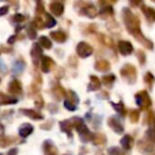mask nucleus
Masks as SVG:
<instances>
[{
    "instance_id": "29",
    "label": "nucleus",
    "mask_w": 155,
    "mask_h": 155,
    "mask_svg": "<svg viewBox=\"0 0 155 155\" xmlns=\"http://www.w3.org/2000/svg\"><path fill=\"white\" fill-rule=\"evenodd\" d=\"M93 137H94V134L91 133V131H88V130H87L86 132H84V133L80 134V138L83 142L91 141V140H93Z\"/></svg>"
},
{
    "instance_id": "16",
    "label": "nucleus",
    "mask_w": 155,
    "mask_h": 155,
    "mask_svg": "<svg viewBox=\"0 0 155 155\" xmlns=\"http://www.w3.org/2000/svg\"><path fill=\"white\" fill-rule=\"evenodd\" d=\"M50 35H51L52 39H53L54 41H56V43H64V41L67 39V34L64 32V31H61V30L51 32Z\"/></svg>"
},
{
    "instance_id": "6",
    "label": "nucleus",
    "mask_w": 155,
    "mask_h": 155,
    "mask_svg": "<svg viewBox=\"0 0 155 155\" xmlns=\"http://www.w3.org/2000/svg\"><path fill=\"white\" fill-rule=\"evenodd\" d=\"M118 49L122 55H129V54L133 53L134 48L130 41H120L118 43Z\"/></svg>"
},
{
    "instance_id": "12",
    "label": "nucleus",
    "mask_w": 155,
    "mask_h": 155,
    "mask_svg": "<svg viewBox=\"0 0 155 155\" xmlns=\"http://www.w3.org/2000/svg\"><path fill=\"white\" fill-rule=\"evenodd\" d=\"M33 132V127L32 124H30V123H24V124H21L19 127V131H18V133H19V136L20 137H28L29 135H31Z\"/></svg>"
},
{
    "instance_id": "46",
    "label": "nucleus",
    "mask_w": 155,
    "mask_h": 155,
    "mask_svg": "<svg viewBox=\"0 0 155 155\" xmlns=\"http://www.w3.org/2000/svg\"><path fill=\"white\" fill-rule=\"evenodd\" d=\"M5 71H7V66H5L2 62H0V72L5 73Z\"/></svg>"
},
{
    "instance_id": "39",
    "label": "nucleus",
    "mask_w": 155,
    "mask_h": 155,
    "mask_svg": "<svg viewBox=\"0 0 155 155\" xmlns=\"http://www.w3.org/2000/svg\"><path fill=\"white\" fill-rule=\"evenodd\" d=\"M144 81H146V83H148L149 85H152V83L154 82V77H153V74L152 73H150V72H148L146 74V77H144Z\"/></svg>"
},
{
    "instance_id": "4",
    "label": "nucleus",
    "mask_w": 155,
    "mask_h": 155,
    "mask_svg": "<svg viewBox=\"0 0 155 155\" xmlns=\"http://www.w3.org/2000/svg\"><path fill=\"white\" fill-rule=\"evenodd\" d=\"M93 51H94L93 47L91 45H88L87 43H85V41H81L77 46V53L78 55L82 58H88L89 55H91Z\"/></svg>"
},
{
    "instance_id": "20",
    "label": "nucleus",
    "mask_w": 155,
    "mask_h": 155,
    "mask_svg": "<svg viewBox=\"0 0 155 155\" xmlns=\"http://www.w3.org/2000/svg\"><path fill=\"white\" fill-rule=\"evenodd\" d=\"M101 88V82L95 75H91V82L88 85V91H99Z\"/></svg>"
},
{
    "instance_id": "31",
    "label": "nucleus",
    "mask_w": 155,
    "mask_h": 155,
    "mask_svg": "<svg viewBox=\"0 0 155 155\" xmlns=\"http://www.w3.org/2000/svg\"><path fill=\"white\" fill-rule=\"evenodd\" d=\"M27 33H28V36H29V38H30V39H35V38H36V36H37L36 29H35V27L33 26L32 24L28 27V29H27Z\"/></svg>"
},
{
    "instance_id": "38",
    "label": "nucleus",
    "mask_w": 155,
    "mask_h": 155,
    "mask_svg": "<svg viewBox=\"0 0 155 155\" xmlns=\"http://www.w3.org/2000/svg\"><path fill=\"white\" fill-rule=\"evenodd\" d=\"M25 19H26V17H25L22 14H15V15H13V17H12V20L15 22H22Z\"/></svg>"
},
{
    "instance_id": "11",
    "label": "nucleus",
    "mask_w": 155,
    "mask_h": 155,
    "mask_svg": "<svg viewBox=\"0 0 155 155\" xmlns=\"http://www.w3.org/2000/svg\"><path fill=\"white\" fill-rule=\"evenodd\" d=\"M17 103V98L13 96L5 95L3 93H0V105H10V104Z\"/></svg>"
},
{
    "instance_id": "15",
    "label": "nucleus",
    "mask_w": 155,
    "mask_h": 155,
    "mask_svg": "<svg viewBox=\"0 0 155 155\" xmlns=\"http://www.w3.org/2000/svg\"><path fill=\"white\" fill-rule=\"evenodd\" d=\"M53 65L54 62L52 61L51 58H49V56H43L41 58V70L44 72H49Z\"/></svg>"
},
{
    "instance_id": "21",
    "label": "nucleus",
    "mask_w": 155,
    "mask_h": 155,
    "mask_svg": "<svg viewBox=\"0 0 155 155\" xmlns=\"http://www.w3.org/2000/svg\"><path fill=\"white\" fill-rule=\"evenodd\" d=\"M120 143H121V146H122V148L124 149L125 151H127L133 147V138L130 135H124L122 137V139L120 140Z\"/></svg>"
},
{
    "instance_id": "8",
    "label": "nucleus",
    "mask_w": 155,
    "mask_h": 155,
    "mask_svg": "<svg viewBox=\"0 0 155 155\" xmlns=\"http://www.w3.org/2000/svg\"><path fill=\"white\" fill-rule=\"evenodd\" d=\"M107 124L110 127V129L114 132H116L117 134H122L123 132V125L121 124V122L119 121V119L115 118V117H110L107 120Z\"/></svg>"
},
{
    "instance_id": "34",
    "label": "nucleus",
    "mask_w": 155,
    "mask_h": 155,
    "mask_svg": "<svg viewBox=\"0 0 155 155\" xmlns=\"http://www.w3.org/2000/svg\"><path fill=\"white\" fill-rule=\"evenodd\" d=\"M31 24L33 25V26L35 27V28H37V29H43L44 28V26H45V24L43 22V20H41V17H38L37 16L36 18H35L34 20H33Z\"/></svg>"
},
{
    "instance_id": "19",
    "label": "nucleus",
    "mask_w": 155,
    "mask_h": 155,
    "mask_svg": "<svg viewBox=\"0 0 155 155\" xmlns=\"http://www.w3.org/2000/svg\"><path fill=\"white\" fill-rule=\"evenodd\" d=\"M61 125V130L65 133H67L69 136H72V127L73 124L71 122V120H64L60 123Z\"/></svg>"
},
{
    "instance_id": "3",
    "label": "nucleus",
    "mask_w": 155,
    "mask_h": 155,
    "mask_svg": "<svg viewBox=\"0 0 155 155\" xmlns=\"http://www.w3.org/2000/svg\"><path fill=\"white\" fill-rule=\"evenodd\" d=\"M135 99H136V103L140 106L141 110H147V108L151 105V99H150V97H149L148 93L144 91L138 93L137 95L135 96Z\"/></svg>"
},
{
    "instance_id": "9",
    "label": "nucleus",
    "mask_w": 155,
    "mask_h": 155,
    "mask_svg": "<svg viewBox=\"0 0 155 155\" xmlns=\"http://www.w3.org/2000/svg\"><path fill=\"white\" fill-rule=\"evenodd\" d=\"M71 122H72L73 127L77 129V131L79 134H82V133H84V132L87 131V127H86V125H85L83 119L79 118V117H74V118H72Z\"/></svg>"
},
{
    "instance_id": "26",
    "label": "nucleus",
    "mask_w": 155,
    "mask_h": 155,
    "mask_svg": "<svg viewBox=\"0 0 155 155\" xmlns=\"http://www.w3.org/2000/svg\"><path fill=\"white\" fill-rule=\"evenodd\" d=\"M97 9H96L95 5H88L86 8H85V14H86L88 17L91 18H95L97 16Z\"/></svg>"
},
{
    "instance_id": "17",
    "label": "nucleus",
    "mask_w": 155,
    "mask_h": 155,
    "mask_svg": "<svg viewBox=\"0 0 155 155\" xmlns=\"http://www.w3.org/2000/svg\"><path fill=\"white\" fill-rule=\"evenodd\" d=\"M50 11L56 16H61L64 12V5L61 2H51L49 5Z\"/></svg>"
},
{
    "instance_id": "42",
    "label": "nucleus",
    "mask_w": 155,
    "mask_h": 155,
    "mask_svg": "<svg viewBox=\"0 0 155 155\" xmlns=\"http://www.w3.org/2000/svg\"><path fill=\"white\" fill-rule=\"evenodd\" d=\"M36 13L37 14H43V13H45V12H44V5L41 2H37V5H36Z\"/></svg>"
},
{
    "instance_id": "10",
    "label": "nucleus",
    "mask_w": 155,
    "mask_h": 155,
    "mask_svg": "<svg viewBox=\"0 0 155 155\" xmlns=\"http://www.w3.org/2000/svg\"><path fill=\"white\" fill-rule=\"evenodd\" d=\"M44 153L45 155H58V149L51 140H46L44 142Z\"/></svg>"
},
{
    "instance_id": "22",
    "label": "nucleus",
    "mask_w": 155,
    "mask_h": 155,
    "mask_svg": "<svg viewBox=\"0 0 155 155\" xmlns=\"http://www.w3.org/2000/svg\"><path fill=\"white\" fill-rule=\"evenodd\" d=\"M96 69H98L99 71H107L110 68V65L107 61L105 60H100L96 63Z\"/></svg>"
},
{
    "instance_id": "13",
    "label": "nucleus",
    "mask_w": 155,
    "mask_h": 155,
    "mask_svg": "<svg viewBox=\"0 0 155 155\" xmlns=\"http://www.w3.org/2000/svg\"><path fill=\"white\" fill-rule=\"evenodd\" d=\"M20 112H21V114L26 115V116L30 117V118L34 119V120H41V119H44V116L39 112H37V110L22 108V110H20Z\"/></svg>"
},
{
    "instance_id": "35",
    "label": "nucleus",
    "mask_w": 155,
    "mask_h": 155,
    "mask_svg": "<svg viewBox=\"0 0 155 155\" xmlns=\"http://www.w3.org/2000/svg\"><path fill=\"white\" fill-rule=\"evenodd\" d=\"M146 135H147V137H148L149 140L155 142V127H150V129L147 131Z\"/></svg>"
},
{
    "instance_id": "2",
    "label": "nucleus",
    "mask_w": 155,
    "mask_h": 155,
    "mask_svg": "<svg viewBox=\"0 0 155 155\" xmlns=\"http://www.w3.org/2000/svg\"><path fill=\"white\" fill-rule=\"evenodd\" d=\"M120 73L129 83H131V84L135 83V81H136V69L133 65L125 64L124 66L121 68Z\"/></svg>"
},
{
    "instance_id": "24",
    "label": "nucleus",
    "mask_w": 155,
    "mask_h": 155,
    "mask_svg": "<svg viewBox=\"0 0 155 155\" xmlns=\"http://www.w3.org/2000/svg\"><path fill=\"white\" fill-rule=\"evenodd\" d=\"M14 141H16V139H14V138L0 135V147H1V148H5V147L12 144Z\"/></svg>"
},
{
    "instance_id": "25",
    "label": "nucleus",
    "mask_w": 155,
    "mask_h": 155,
    "mask_svg": "<svg viewBox=\"0 0 155 155\" xmlns=\"http://www.w3.org/2000/svg\"><path fill=\"white\" fill-rule=\"evenodd\" d=\"M38 45L41 46L43 48H45V49H50V48L52 47V43L51 41H50L48 37L46 36H41L38 38Z\"/></svg>"
},
{
    "instance_id": "36",
    "label": "nucleus",
    "mask_w": 155,
    "mask_h": 155,
    "mask_svg": "<svg viewBox=\"0 0 155 155\" xmlns=\"http://www.w3.org/2000/svg\"><path fill=\"white\" fill-rule=\"evenodd\" d=\"M107 153H108V155H123L122 153H121V150L118 147H112V148H110Z\"/></svg>"
},
{
    "instance_id": "40",
    "label": "nucleus",
    "mask_w": 155,
    "mask_h": 155,
    "mask_svg": "<svg viewBox=\"0 0 155 155\" xmlns=\"http://www.w3.org/2000/svg\"><path fill=\"white\" fill-rule=\"evenodd\" d=\"M35 105H36L37 108H41L44 106V100H43V98H41V96H38V97H37V99L35 100Z\"/></svg>"
},
{
    "instance_id": "27",
    "label": "nucleus",
    "mask_w": 155,
    "mask_h": 155,
    "mask_svg": "<svg viewBox=\"0 0 155 155\" xmlns=\"http://www.w3.org/2000/svg\"><path fill=\"white\" fill-rule=\"evenodd\" d=\"M115 80H116V78H115L114 74L104 75V77L102 78V82H103V84L105 85V86H107V87L112 86V84L115 82Z\"/></svg>"
},
{
    "instance_id": "30",
    "label": "nucleus",
    "mask_w": 155,
    "mask_h": 155,
    "mask_svg": "<svg viewBox=\"0 0 155 155\" xmlns=\"http://www.w3.org/2000/svg\"><path fill=\"white\" fill-rule=\"evenodd\" d=\"M112 105H113V107L117 110V113H119L121 116H125L127 112H125L124 105L122 104V102H120V103H112Z\"/></svg>"
},
{
    "instance_id": "48",
    "label": "nucleus",
    "mask_w": 155,
    "mask_h": 155,
    "mask_svg": "<svg viewBox=\"0 0 155 155\" xmlns=\"http://www.w3.org/2000/svg\"><path fill=\"white\" fill-rule=\"evenodd\" d=\"M0 82H1V79H0Z\"/></svg>"
},
{
    "instance_id": "32",
    "label": "nucleus",
    "mask_w": 155,
    "mask_h": 155,
    "mask_svg": "<svg viewBox=\"0 0 155 155\" xmlns=\"http://www.w3.org/2000/svg\"><path fill=\"white\" fill-rule=\"evenodd\" d=\"M148 124L150 127H155V114L153 110H149L148 113Z\"/></svg>"
},
{
    "instance_id": "1",
    "label": "nucleus",
    "mask_w": 155,
    "mask_h": 155,
    "mask_svg": "<svg viewBox=\"0 0 155 155\" xmlns=\"http://www.w3.org/2000/svg\"><path fill=\"white\" fill-rule=\"evenodd\" d=\"M122 16L123 20H124V24L127 26V29L129 32L136 29H140V21L138 19V17L136 15H134L129 9H123L122 11Z\"/></svg>"
},
{
    "instance_id": "7",
    "label": "nucleus",
    "mask_w": 155,
    "mask_h": 155,
    "mask_svg": "<svg viewBox=\"0 0 155 155\" xmlns=\"http://www.w3.org/2000/svg\"><path fill=\"white\" fill-rule=\"evenodd\" d=\"M8 91H9V93L12 94V95H20V94L22 93V86H21L20 81L16 80V79L12 80L9 84Z\"/></svg>"
},
{
    "instance_id": "44",
    "label": "nucleus",
    "mask_w": 155,
    "mask_h": 155,
    "mask_svg": "<svg viewBox=\"0 0 155 155\" xmlns=\"http://www.w3.org/2000/svg\"><path fill=\"white\" fill-rule=\"evenodd\" d=\"M137 56H138V58L140 60V63L141 64H143L144 63V61H146V55H144V53L142 51H139L137 53Z\"/></svg>"
},
{
    "instance_id": "45",
    "label": "nucleus",
    "mask_w": 155,
    "mask_h": 155,
    "mask_svg": "<svg viewBox=\"0 0 155 155\" xmlns=\"http://www.w3.org/2000/svg\"><path fill=\"white\" fill-rule=\"evenodd\" d=\"M17 152H18L17 148H13V149H11V150H9L7 155H17Z\"/></svg>"
},
{
    "instance_id": "23",
    "label": "nucleus",
    "mask_w": 155,
    "mask_h": 155,
    "mask_svg": "<svg viewBox=\"0 0 155 155\" xmlns=\"http://www.w3.org/2000/svg\"><path fill=\"white\" fill-rule=\"evenodd\" d=\"M91 141L96 146H101V144H104L106 142V138L103 134H94V137Z\"/></svg>"
},
{
    "instance_id": "5",
    "label": "nucleus",
    "mask_w": 155,
    "mask_h": 155,
    "mask_svg": "<svg viewBox=\"0 0 155 155\" xmlns=\"http://www.w3.org/2000/svg\"><path fill=\"white\" fill-rule=\"evenodd\" d=\"M30 54H31V58H32V61H33V63H34V65H37L38 61L43 58V51H41V48L37 43H35L34 45L32 46Z\"/></svg>"
},
{
    "instance_id": "28",
    "label": "nucleus",
    "mask_w": 155,
    "mask_h": 155,
    "mask_svg": "<svg viewBox=\"0 0 155 155\" xmlns=\"http://www.w3.org/2000/svg\"><path fill=\"white\" fill-rule=\"evenodd\" d=\"M45 19H46V21L44 22V24H45V26L47 27V28H52V27H54L56 25L55 19H54L50 14L45 13Z\"/></svg>"
},
{
    "instance_id": "18",
    "label": "nucleus",
    "mask_w": 155,
    "mask_h": 155,
    "mask_svg": "<svg viewBox=\"0 0 155 155\" xmlns=\"http://www.w3.org/2000/svg\"><path fill=\"white\" fill-rule=\"evenodd\" d=\"M141 10L149 21H151V22L155 21V10L154 9H152V8H150V7H146V5H142Z\"/></svg>"
},
{
    "instance_id": "33",
    "label": "nucleus",
    "mask_w": 155,
    "mask_h": 155,
    "mask_svg": "<svg viewBox=\"0 0 155 155\" xmlns=\"http://www.w3.org/2000/svg\"><path fill=\"white\" fill-rule=\"evenodd\" d=\"M130 120L133 123L137 122V121L139 120V112L136 110H132L131 112H130Z\"/></svg>"
},
{
    "instance_id": "47",
    "label": "nucleus",
    "mask_w": 155,
    "mask_h": 155,
    "mask_svg": "<svg viewBox=\"0 0 155 155\" xmlns=\"http://www.w3.org/2000/svg\"><path fill=\"white\" fill-rule=\"evenodd\" d=\"M16 39V35H13V36L9 37V39H8V44H10V45H12V44H14V41H15Z\"/></svg>"
},
{
    "instance_id": "37",
    "label": "nucleus",
    "mask_w": 155,
    "mask_h": 155,
    "mask_svg": "<svg viewBox=\"0 0 155 155\" xmlns=\"http://www.w3.org/2000/svg\"><path fill=\"white\" fill-rule=\"evenodd\" d=\"M64 106L67 108V110H75V108H77V105H75L74 103H72L71 101H69V100H65L64 101Z\"/></svg>"
},
{
    "instance_id": "43",
    "label": "nucleus",
    "mask_w": 155,
    "mask_h": 155,
    "mask_svg": "<svg viewBox=\"0 0 155 155\" xmlns=\"http://www.w3.org/2000/svg\"><path fill=\"white\" fill-rule=\"evenodd\" d=\"M9 12V7L8 5H3V7L0 8V16H3L5 14H8Z\"/></svg>"
},
{
    "instance_id": "41",
    "label": "nucleus",
    "mask_w": 155,
    "mask_h": 155,
    "mask_svg": "<svg viewBox=\"0 0 155 155\" xmlns=\"http://www.w3.org/2000/svg\"><path fill=\"white\" fill-rule=\"evenodd\" d=\"M101 37L103 38V44H105V45L108 46V47H113V41L110 38V37L104 36V35H102Z\"/></svg>"
},
{
    "instance_id": "14",
    "label": "nucleus",
    "mask_w": 155,
    "mask_h": 155,
    "mask_svg": "<svg viewBox=\"0 0 155 155\" xmlns=\"http://www.w3.org/2000/svg\"><path fill=\"white\" fill-rule=\"evenodd\" d=\"M25 67H26V63L22 60H17L16 62L13 63V66H12V72L13 74H20V73L24 71Z\"/></svg>"
}]
</instances>
